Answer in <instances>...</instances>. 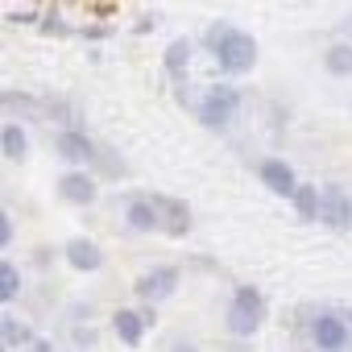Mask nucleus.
Returning a JSON list of instances; mask_svg holds the SVG:
<instances>
[{
  "label": "nucleus",
  "mask_w": 352,
  "mask_h": 352,
  "mask_svg": "<svg viewBox=\"0 0 352 352\" xmlns=\"http://www.w3.org/2000/svg\"><path fill=\"white\" fill-rule=\"evenodd\" d=\"M216 58H220V67H224L228 75H245V71L257 63V46H253L249 34L224 30V34L216 38Z\"/></svg>",
  "instance_id": "1"
},
{
  "label": "nucleus",
  "mask_w": 352,
  "mask_h": 352,
  "mask_svg": "<svg viewBox=\"0 0 352 352\" xmlns=\"http://www.w3.org/2000/svg\"><path fill=\"white\" fill-rule=\"evenodd\" d=\"M257 323H261V294L253 286H241L232 298V311H228V327L236 336H249V331H257Z\"/></svg>",
  "instance_id": "2"
},
{
  "label": "nucleus",
  "mask_w": 352,
  "mask_h": 352,
  "mask_svg": "<svg viewBox=\"0 0 352 352\" xmlns=\"http://www.w3.org/2000/svg\"><path fill=\"white\" fill-rule=\"evenodd\" d=\"M174 286H179V270H174V265H157V270H149V274L137 278V294L145 302H157V298L174 294Z\"/></svg>",
  "instance_id": "3"
},
{
  "label": "nucleus",
  "mask_w": 352,
  "mask_h": 352,
  "mask_svg": "<svg viewBox=\"0 0 352 352\" xmlns=\"http://www.w3.org/2000/svg\"><path fill=\"white\" fill-rule=\"evenodd\" d=\"M236 108H241V96H236L232 87H212V91H208V100H204V120L220 129V124H228V120H232V112H236Z\"/></svg>",
  "instance_id": "4"
},
{
  "label": "nucleus",
  "mask_w": 352,
  "mask_h": 352,
  "mask_svg": "<svg viewBox=\"0 0 352 352\" xmlns=\"http://www.w3.org/2000/svg\"><path fill=\"white\" fill-rule=\"evenodd\" d=\"M311 340H315L323 352H340V348L348 344V327H344V319H336V315H315Z\"/></svg>",
  "instance_id": "5"
},
{
  "label": "nucleus",
  "mask_w": 352,
  "mask_h": 352,
  "mask_svg": "<svg viewBox=\"0 0 352 352\" xmlns=\"http://www.w3.org/2000/svg\"><path fill=\"white\" fill-rule=\"evenodd\" d=\"M261 183H265L274 195H286V199H294L298 187H302V183H294V170H290L286 162H278V157L261 162Z\"/></svg>",
  "instance_id": "6"
},
{
  "label": "nucleus",
  "mask_w": 352,
  "mask_h": 352,
  "mask_svg": "<svg viewBox=\"0 0 352 352\" xmlns=\"http://www.w3.org/2000/svg\"><path fill=\"white\" fill-rule=\"evenodd\" d=\"M319 220H327V224H336V228H344V224H352V204H348V195H344L340 187H323V204H319Z\"/></svg>",
  "instance_id": "7"
},
{
  "label": "nucleus",
  "mask_w": 352,
  "mask_h": 352,
  "mask_svg": "<svg viewBox=\"0 0 352 352\" xmlns=\"http://www.w3.org/2000/svg\"><path fill=\"white\" fill-rule=\"evenodd\" d=\"M58 191H63V199H71V204H96V183L87 179L83 170L63 174V179H58Z\"/></svg>",
  "instance_id": "8"
},
{
  "label": "nucleus",
  "mask_w": 352,
  "mask_h": 352,
  "mask_svg": "<svg viewBox=\"0 0 352 352\" xmlns=\"http://www.w3.org/2000/svg\"><path fill=\"white\" fill-rule=\"evenodd\" d=\"M67 261H71L75 270H87V274H91V270H100V265H104V253H100L87 236H79V241H71V245H67Z\"/></svg>",
  "instance_id": "9"
},
{
  "label": "nucleus",
  "mask_w": 352,
  "mask_h": 352,
  "mask_svg": "<svg viewBox=\"0 0 352 352\" xmlns=\"http://www.w3.org/2000/svg\"><path fill=\"white\" fill-rule=\"evenodd\" d=\"M112 327H116V336H120L124 344H137V340L145 336V315H141V311H116V315H112Z\"/></svg>",
  "instance_id": "10"
},
{
  "label": "nucleus",
  "mask_w": 352,
  "mask_h": 352,
  "mask_svg": "<svg viewBox=\"0 0 352 352\" xmlns=\"http://www.w3.org/2000/svg\"><path fill=\"white\" fill-rule=\"evenodd\" d=\"M58 153H63L67 162H91V157H96V149H91V141H87L83 133H63V137H58Z\"/></svg>",
  "instance_id": "11"
},
{
  "label": "nucleus",
  "mask_w": 352,
  "mask_h": 352,
  "mask_svg": "<svg viewBox=\"0 0 352 352\" xmlns=\"http://www.w3.org/2000/svg\"><path fill=\"white\" fill-rule=\"evenodd\" d=\"M319 204H323V191H315V187H298V195H294V212L302 216V220H319Z\"/></svg>",
  "instance_id": "12"
},
{
  "label": "nucleus",
  "mask_w": 352,
  "mask_h": 352,
  "mask_svg": "<svg viewBox=\"0 0 352 352\" xmlns=\"http://www.w3.org/2000/svg\"><path fill=\"white\" fill-rule=\"evenodd\" d=\"M323 63H327V71H331L336 79H344V75H352V46H331Z\"/></svg>",
  "instance_id": "13"
},
{
  "label": "nucleus",
  "mask_w": 352,
  "mask_h": 352,
  "mask_svg": "<svg viewBox=\"0 0 352 352\" xmlns=\"http://www.w3.org/2000/svg\"><path fill=\"white\" fill-rule=\"evenodd\" d=\"M0 149H5V157H25V129L5 124V133H0Z\"/></svg>",
  "instance_id": "14"
},
{
  "label": "nucleus",
  "mask_w": 352,
  "mask_h": 352,
  "mask_svg": "<svg viewBox=\"0 0 352 352\" xmlns=\"http://www.w3.org/2000/svg\"><path fill=\"white\" fill-rule=\"evenodd\" d=\"M129 224H133V228H145V232L157 228V212H153V204H141V199L129 204Z\"/></svg>",
  "instance_id": "15"
},
{
  "label": "nucleus",
  "mask_w": 352,
  "mask_h": 352,
  "mask_svg": "<svg viewBox=\"0 0 352 352\" xmlns=\"http://www.w3.org/2000/svg\"><path fill=\"white\" fill-rule=\"evenodd\" d=\"M21 294V274L5 261V265H0V298H5V302H13Z\"/></svg>",
  "instance_id": "16"
},
{
  "label": "nucleus",
  "mask_w": 352,
  "mask_h": 352,
  "mask_svg": "<svg viewBox=\"0 0 352 352\" xmlns=\"http://www.w3.org/2000/svg\"><path fill=\"white\" fill-rule=\"evenodd\" d=\"M187 54H191V46H187V42H174V46L166 50V67H170V71H174V67H183V63H187Z\"/></svg>",
  "instance_id": "17"
},
{
  "label": "nucleus",
  "mask_w": 352,
  "mask_h": 352,
  "mask_svg": "<svg viewBox=\"0 0 352 352\" xmlns=\"http://www.w3.org/2000/svg\"><path fill=\"white\" fill-rule=\"evenodd\" d=\"M25 340H30V331H25L21 323H13V319H5V344H13V348H17V344H25Z\"/></svg>",
  "instance_id": "18"
},
{
  "label": "nucleus",
  "mask_w": 352,
  "mask_h": 352,
  "mask_svg": "<svg viewBox=\"0 0 352 352\" xmlns=\"http://www.w3.org/2000/svg\"><path fill=\"white\" fill-rule=\"evenodd\" d=\"M0 241H5V245L13 241V224H9V216H0Z\"/></svg>",
  "instance_id": "19"
},
{
  "label": "nucleus",
  "mask_w": 352,
  "mask_h": 352,
  "mask_svg": "<svg viewBox=\"0 0 352 352\" xmlns=\"http://www.w3.org/2000/svg\"><path fill=\"white\" fill-rule=\"evenodd\" d=\"M170 352H195V348L191 344H179V348H170Z\"/></svg>",
  "instance_id": "20"
}]
</instances>
